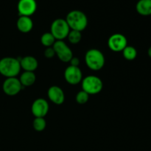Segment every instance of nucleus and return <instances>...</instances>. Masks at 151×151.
<instances>
[{"mask_svg":"<svg viewBox=\"0 0 151 151\" xmlns=\"http://www.w3.org/2000/svg\"><path fill=\"white\" fill-rule=\"evenodd\" d=\"M20 60L13 57H5L0 60V74L8 78H16L20 72Z\"/></svg>","mask_w":151,"mask_h":151,"instance_id":"1","label":"nucleus"},{"mask_svg":"<svg viewBox=\"0 0 151 151\" xmlns=\"http://www.w3.org/2000/svg\"><path fill=\"white\" fill-rule=\"evenodd\" d=\"M66 21L72 30L82 32L88 25V18L83 12L81 10H72L67 14Z\"/></svg>","mask_w":151,"mask_h":151,"instance_id":"2","label":"nucleus"},{"mask_svg":"<svg viewBox=\"0 0 151 151\" xmlns=\"http://www.w3.org/2000/svg\"><path fill=\"white\" fill-rule=\"evenodd\" d=\"M105 56L100 50L91 49L85 55V62L86 66L93 71H99L105 65Z\"/></svg>","mask_w":151,"mask_h":151,"instance_id":"3","label":"nucleus"},{"mask_svg":"<svg viewBox=\"0 0 151 151\" xmlns=\"http://www.w3.org/2000/svg\"><path fill=\"white\" fill-rule=\"evenodd\" d=\"M81 83H82V90L86 91L88 95L99 94L102 91L103 87L102 80L94 75H88L83 78Z\"/></svg>","mask_w":151,"mask_h":151,"instance_id":"4","label":"nucleus"},{"mask_svg":"<svg viewBox=\"0 0 151 151\" xmlns=\"http://www.w3.org/2000/svg\"><path fill=\"white\" fill-rule=\"evenodd\" d=\"M70 31L66 19H57L54 20L50 27V32L55 37L56 41H63L67 38Z\"/></svg>","mask_w":151,"mask_h":151,"instance_id":"5","label":"nucleus"},{"mask_svg":"<svg viewBox=\"0 0 151 151\" xmlns=\"http://www.w3.org/2000/svg\"><path fill=\"white\" fill-rule=\"evenodd\" d=\"M52 47L59 60L64 63L69 62L73 57L72 51L63 41H56Z\"/></svg>","mask_w":151,"mask_h":151,"instance_id":"6","label":"nucleus"},{"mask_svg":"<svg viewBox=\"0 0 151 151\" xmlns=\"http://www.w3.org/2000/svg\"><path fill=\"white\" fill-rule=\"evenodd\" d=\"M22 85L21 84L19 78H6L2 84L3 91L5 94L8 96H16L19 94L22 88Z\"/></svg>","mask_w":151,"mask_h":151,"instance_id":"7","label":"nucleus"},{"mask_svg":"<svg viewBox=\"0 0 151 151\" xmlns=\"http://www.w3.org/2000/svg\"><path fill=\"white\" fill-rule=\"evenodd\" d=\"M108 46L109 49L114 52H122L128 46L126 37L120 33H115L111 35L108 40Z\"/></svg>","mask_w":151,"mask_h":151,"instance_id":"8","label":"nucleus"},{"mask_svg":"<svg viewBox=\"0 0 151 151\" xmlns=\"http://www.w3.org/2000/svg\"><path fill=\"white\" fill-rule=\"evenodd\" d=\"M64 78L71 85L79 84L83 80V73L78 66H69L64 71Z\"/></svg>","mask_w":151,"mask_h":151,"instance_id":"9","label":"nucleus"},{"mask_svg":"<svg viewBox=\"0 0 151 151\" xmlns=\"http://www.w3.org/2000/svg\"><path fill=\"white\" fill-rule=\"evenodd\" d=\"M19 16H29L35 13L37 9V3L35 0H19L17 4Z\"/></svg>","mask_w":151,"mask_h":151,"instance_id":"10","label":"nucleus"},{"mask_svg":"<svg viewBox=\"0 0 151 151\" xmlns=\"http://www.w3.org/2000/svg\"><path fill=\"white\" fill-rule=\"evenodd\" d=\"M49 103L45 99L38 98L32 103L31 111L35 117H44L48 114Z\"/></svg>","mask_w":151,"mask_h":151,"instance_id":"11","label":"nucleus"},{"mask_svg":"<svg viewBox=\"0 0 151 151\" xmlns=\"http://www.w3.org/2000/svg\"><path fill=\"white\" fill-rule=\"evenodd\" d=\"M47 95L50 101L56 105H61L65 100V94L61 88L58 86L50 87L47 91Z\"/></svg>","mask_w":151,"mask_h":151,"instance_id":"12","label":"nucleus"},{"mask_svg":"<svg viewBox=\"0 0 151 151\" xmlns=\"http://www.w3.org/2000/svg\"><path fill=\"white\" fill-rule=\"evenodd\" d=\"M20 60L21 68L25 72H33L36 70L38 66V62L37 59L33 56H25L22 58Z\"/></svg>","mask_w":151,"mask_h":151,"instance_id":"13","label":"nucleus"},{"mask_svg":"<svg viewBox=\"0 0 151 151\" xmlns=\"http://www.w3.org/2000/svg\"><path fill=\"white\" fill-rule=\"evenodd\" d=\"M16 27L20 32L27 33L30 32L33 27V22L29 16H21L16 22Z\"/></svg>","mask_w":151,"mask_h":151,"instance_id":"14","label":"nucleus"},{"mask_svg":"<svg viewBox=\"0 0 151 151\" xmlns=\"http://www.w3.org/2000/svg\"><path fill=\"white\" fill-rule=\"evenodd\" d=\"M137 13L143 16L151 15V0H139L136 4Z\"/></svg>","mask_w":151,"mask_h":151,"instance_id":"15","label":"nucleus"},{"mask_svg":"<svg viewBox=\"0 0 151 151\" xmlns=\"http://www.w3.org/2000/svg\"><path fill=\"white\" fill-rule=\"evenodd\" d=\"M22 86H30L33 85L36 80V76L33 72H24L19 78Z\"/></svg>","mask_w":151,"mask_h":151,"instance_id":"16","label":"nucleus"},{"mask_svg":"<svg viewBox=\"0 0 151 151\" xmlns=\"http://www.w3.org/2000/svg\"><path fill=\"white\" fill-rule=\"evenodd\" d=\"M56 39L55 37L52 35L51 32H45L43 34L41 37V43L43 46L47 47H52L54 44L55 43Z\"/></svg>","mask_w":151,"mask_h":151,"instance_id":"17","label":"nucleus"},{"mask_svg":"<svg viewBox=\"0 0 151 151\" xmlns=\"http://www.w3.org/2000/svg\"><path fill=\"white\" fill-rule=\"evenodd\" d=\"M122 55L127 60H134L137 56V51L132 46H127L122 50Z\"/></svg>","mask_w":151,"mask_h":151,"instance_id":"18","label":"nucleus"},{"mask_svg":"<svg viewBox=\"0 0 151 151\" xmlns=\"http://www.w3.org/2000/svg\"><path fill=\"white\" fill-rule=\"evenodd\" d=\"M32 126L35 131L41 132L46 128L47 122L44 117H35L32 122Z\"/></svg>","mask_w":151,"mask_h":151,"instance_id":"19","label":"nucleus"},{"mask_svg":"<svg viewBox=\"0 0 151 151\" xmlns=\"http://www.w3.org/2000/svg\"><path fill=\"white\" fill-rule=\"evenodd\" d=\"M67 38L71 44H78V43L81 41V38H82L81 32H79V31H77V30H72V29H70Z\"/></svg>","mask_w":151,"mask_h":151,"instance_id":"20","label":"nucleus"},{"mask_svg":"<svg viewBox=\"0 0 151 151\" xmlns=\"http://www.w3.org/2000/svg\"><path fill=\"white\" fill-rule=\"evenodd\" d=\"M88 98H89V95L86 91H84L83 90L78 92V94H76V97H75V100H76L77 103L81 105L86 103L88 102Z\"/></svg>","mask_w":151,"mask_h":151,"instance_id":"21","label":"nucleus"},{"mask_svg":"<svg viewBox=\"0 0 151 151\" xmlns=\"http://www.w3.org/2000/svg\"><path fill=\"white\" fill-rule=\"evenodd\" d=\"M44 56H45L47 58L50 59L52 58L55 55V52L54 49H53L52 47H47L46 50H44Z\"/></svg>","mask_w":151,"mask_h":151,"instance_id":"22","label":"nucleus"},{"mask_svg":"<svg viewBox=\"0 0 151 151\" xmlns=\"http://www.w3.org/2000/svg\"><path fill=\"white\" fill-rule=\"evenodd\" d=\"M70 66H78L79 67V64H80V60L77 57H72V58L71 59L70 61Z\"/></svg>","mask_w":151,"mask_h":151,"instance_id":"23","label":"nucleus"},{"mask_svg":"<svg viewBox=\"0 0 151 151\" xmlns=\"http://www.w3.org/2000/svg\"><path fill=\"white\" fill-rule=\"evenodd\" d=\"M147 54H148V56L151 58V47L147 50Z\"/></svg>","mask_w":151,"mask_h":151,"instance_id":"24","label":"nucleus"}]
</instances>
